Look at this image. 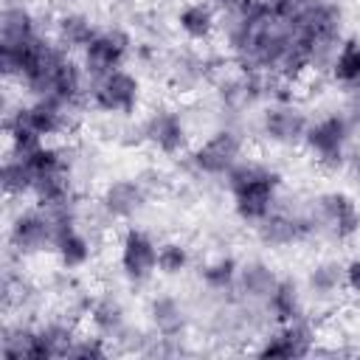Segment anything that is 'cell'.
I'll return each instance as SVG.
<instances>
[{
	"label": "cell",
	"instance_id": "cell-1",
	"mask_svg": "<svg viewBox=\"0 0 360 360\" xmlns=\"http://www.w3.org/2000/svg\"><path fill=\"white\" fill-rule=\"evenodd\" d=\"M222 183L231 197L233 217L250 228L259 225L284 194L281 172L273 163H264V160H256L248 155L228 172V177Z\"/></svg>",
	"mask_w": 360,
	"mask_h": 360
},
{
	"label": "cell",
	"instance_id": "cell-2",
	"mask_svg": "<svg viewBox=\"0 0 360 360\" xmlns=\"http://www.w3.org/2000/svg\"><path fill=\"white\" fill-rule=\"evenodd\" d=\"M292 28L309 42V73L329 76L332 59L343 37V6L338 0H298L290 14Z\"/></svg>",
	"mask_w": 360,
	"mask_h": 360
},
{
	"label": "cell",
	"instance_id": "cell-3",
	"mask_svg": "<svg viewBox=\"0 0 360 360\" xmlns=\"http://www.w3.org/2000/svg\"><path fill=\"white\" fill-rule=\"evenodd\" d=\"M45 31L39 28L37 11L25 0L3 3L0 14V73L6 82H17L31 48Z\"/></svg>",
	"mask_w": 360,
	"mask_h": 360
},
{
	"label": "cell",
	"instance_id": "cell-4",
	"mask_svg": "<svg viewBox=\"0 0 360 360\" xmlns=\"http://www.w3.org/2000/svg\"><path fill=\"white\" fill-rule=\"evenodd\" d=\"M245 132L233 124H217L186 152V169L197 180H225L228 172L245 158Z\"/></svg>",
	"mask_w": 360,
	"mask_h": 360
},
{
	"label": "cell",
	"instance_id": "cell-5",
	"mask_svg": "<svg viewBox=\"0 0 360 360\" xmlns=\"http://www.w3.org/2000/svg\"><path fill=\"white\" fill-rule=\"evenodd\" d=\"M309 228L321 242H352L360 233V205L340 188H323L309 194Z\"/></svg>",
	"mask_w": 360,
	"mask_h": 360
},
{
	"label": "cell",
	"instance_id": "cell-6",
	"mask_svg": "<svg viewBox=\"0 0 360 360\" xmlns=\"http://www.w3.org/2000/svg\"><path fill=\"white\" fill-rule=\"evenodd\" d=\"M256 242L267 250H287L312 239L309 228V197L301 194H281L276 208L253 225Z\"/></svg>",
	"mask_w": 360,
	"mask_h": 360
},
{
	"label": "cell",
	"instance_id": "cell-7",
	"mask_svg": "<svg viewBox=\"0 0 360 360\" xmlns=\"http://www.w3.org/2000/svg\"><path fill=\"white\" fill-rule=\"evenodd\" d=\"M354 141V129L349 127V121L343 118L340 110H329L321 112L309 121L307 135H304V152L309 155V160L323 169V172H343L349 149Z\"/></svg>",
	"mask_w": 360,
	"mask_h": 360
},
{
	"label": "cell",
	"instance_id": "cell-8",
	"mask_svg": "<svg viewBox=\"0 0 360 360\" xmlns=\"http://www.w3.org/2000/svg\"><path fill=\"white\" fill-rule=\"evenodd\" d=\"M309 112L301 101L281 93L264 101L256 112V132L267 146L276 149H298L304 146V135L309 127Z\"/></svg>",
	"mask_w": 360,
	"mask_h": 360
},
{
	"label": "cell",
	"instance_id": "cell-9",
	"mask_svg": "<svg viewBox=\"0 0 360 360\" xmlns=\"http://www.w3.org/2000/svg\"><path fill=\"white\" fill-rule=\"evenodd\" d=\"M143 101V79L129 70L118 68L87 84V107L101 112L104 118H132Z\"/></svg>",
	"mask_w": 360,
	"mask_h": 360
},
{
	"label": "cell",
	"instance_id": "cell-10",
	"mask_svg": "<svg viewBox=\"0 0 360 360\" xmlns=\"http://www.w3.org/2000/svg\"><path fill=\"white\" fill-rule=\"evenodd\" d=\"M53 217L45 205L31 202V205H20L6 225V245H8V256L14 259H34L42 253H53Z\"/></svg>",
	"mask_w": 360,
	"mask_h": 360
},
{
	"label": "cell",
	"instance_id": "cell-11",
	"mask_svg": "<svg viewBox=\"0 0 360 360\" xmlns=\"http://www.w3.org/2000/svg\"><path fill=\"white\" fill-rule=\"evenodd\" d=\"M141 135L143 143L163 158H186L191 149V124L186 112L166 101L146 110L141 118Z\"/></svg>",
	"mask_w": 360,
	"mask_h": 360
},
{
	"label": "cell",
	"instance_id": "cell-12",
	"mask_svg": "<svg viewBox=\"0 0 360 360\" xmlns=\"http://www.w3.org/2000/svg\"><path fill=\"white\" fill-rule=\"evenodd\" d=\"M214 62H217L214 56L197 51V45H191V42L174 45V48L163 51V56H160L163 79L177 96H188V93L202 90L205 84H211Z\"/></svg>",
	"mask_w": 360,
	"mask_h": 360
},
{
	"label": "cell",
	"instance_id": "cell-13",
	"mask_svg": "<svg viewBox=\"0 0 360 360\" xmlns=\"http://www.w3.org/2000/svg\"><path fill=\"white\" fill-rule=\"evenodd\" d=\"M132 53H135V39H132L129 28L121 25V22H110L79 53V62H82L87 79H98V76H104L110 70L124 68Z\"/></svg>",
	"mask_w": 360,
	"mask_h": 360
},
{
	"label": "cell",
	"instance_id": "cell-14",
	"mask_svg": "<svg viewBox=\"0 0 360 360\" xmlns=\"http://www.w3.org/2000/svg\"><path fill=\"white\" fill-rule=\"evenodd\" d=\"M158 239L143 228H127L118 239V270L132 284L141 287L158 273Z\"/></svg>",
	"mask_w": 360,
	"mask_h": 360
},
{
	"label": "cell",
	"instance_id": "cell-15",
	"mask_svg": "<svg viewBox=\"0 0 360 360\" xmlns=\"http://www.w3.org/2000/svg\"><path fill=\"white\" fill-rule=\"evenodd\" d=\"M318 329L312 326L309 315L287 323H273L253 349L259 357H307L315 352Z\"/></svg>",
	"mask_w": 360,
	"mask_h": 360
},
{
	"label": "cell",
	"instance_id": "cell-16",
	"mask_svg": "<svg viewBox=\"0 0 360 360\" xmlns=\"http://www.w3.org/2000/svg\"><path fill=\"white\" fill-rule=\"evenodd\" d=\"M149 200H152V194L141 183L138 174L135 177H112L98 191V202L112 217V222H132V219H138L146 211Z\"/></svg>",
	"mask_w": 360,
	"mask_h": 360
},
{
	"label": "cell",
	"instance_id": "cell-17",
	"mask_svg": "<svg viewBox=\"0 0 360 360\" xmlns=\"http://www.w3.org/2000/svg\"><path fill=\"white\" fill-rule=\"evenodd\" d=\"M146 323L158 338L180 340L188 335L191 326V309L188 304L174 292H155L146 301Z\"/></svg>",
	"mask_w": 360,
	"mask_h": 360
},
{
	"label": "cell",
	"instance_id": "cell-18",
	"mask_svg": "<svg viewBox=\"0 0 360 360\" xmlns=\"http://www.w3.org/2000/svg\"><path fill=\"white\" fill-rule=\"evenodd\" d=\"M76 321L62 315H51L45 321L34 323V338H31V352L28 360H51V357H68V349L76 338Z\"/></svg>",
	"mask_w": 360,
	"mask_h": 360
},
{
	"label": "cell",
	"instance_id": "cell-19",
	"mask_svg": "<svg viewBox=\"0 0 360 360\" xmlns=\"http://www.w3.org/2000/svg\"><path fill=\"white\" fill-rule=\"evenodd\" d=\"M174 31L191 42V45H202L208 39L217 37V28H219V11L211 0H183L177 8H174Z\"/></svg>",
	"mask_w": 360,
	"mask_h": 360
},
{
	"label": "cell",
	"instance_id": "cell-20",
	"mask_svg": "<svg viewBox=\"0 0 360 360\" xmlns=\"http://www.w3.org/2000/svg\"><path fill=\"white\" fill-rule=\"evenodd\" d=\"M304 290L312 304H332L346 290V262L323 256L307 267Z\"/></svg>",
	"mask_w": 360,
	"mask_h": 360
},
{
	"label": "cell",
	"instance_id": "cell-21",
	"mask_svg": "<svg viewBox=\"0 0 360 360\" xmlns=\"http://www.w3.org/2000/svg\"><path fill=\"white\" fill-rule=\"evenodd\" d=\"M270 323H287V321H298L307 315L309 298L304 290V281L295 276H281L278 284L273 287V292L267 295V301L262 304Z\"/></svg>",
	"mask_w": 360,
	"mask_h": 360
},
{
	"label": "cell",
	"instance_id": "cell-22",
	"mask_svg": "<svg viewBox=\"0 0 360 360\" xmlns=\"http://www.w3.org/2000/svg\"><path fill=\"white\" fill-rule=\"evenodd\" d=\"M278 270L276 264H270L267 259H245L239 262V276H236V287H233V295L239 301H248V304H264L267 295L273 292V287L278 284Z\"/></svg>",
	"mask_w": 360,
	"mask_h": 360
},
{
	"label": "cell",
	"instance_id": "cell-23",
	"mask_svg": "<svg viewBox=\"0 0 360 360\" xmlns=\"http://www.w3.org/2000/svg\"><path fill=\"white\" fill-rule=\"evenodd\" d=\"M98 22L93 14L87 11H79V8H70V11H62L53 17V28H51V37L68 51V53H82L93 37L98 34Z\"/></svg>",
	"mask_w": 360,
	"mask_h": 360
},
{
	"label": "cell",
	"instance_id": "cell-24",
	"mask_svg": "<svg viewBox=\"0 0 360 360\" xmlns=\"http://www.w3.org/2000/svg\"><path fill=\"white\" fill-rule=\"evenodd\" d=\"M87 323L93 332H98L101 338H107L110 343L129 326V312L127 304L121 301L118 292L107 290V292H96L93 304L87 309Z\"/></svg>",
	"mask_w": 360,
	"mask_h": 360
},
{
	"label": "cell",
	"instance_id": "cell-25",
	"mask_svg": "<svg viewBox=\"0 0 360 360\" xmlns=\"http://www.w3.org/2000/svg\"><path fill=\"white\" fill-rule=\"evenodd\" d=\"M236 276H239V259L231 256V253H214V256H208V259L197 267L200 287H202L205 295H211V298L233 295Z\"/></svg>",
	"mask_w": 360,
	"mask_h": 360
},
{
	"label": "cell",
	"instance_id": "cell-26",
	"mask_svg": "<svg viewBox=\"0 0 360 360\" xmlns=\"http://www.w3.org/2000/svg\"><path fill=\"white\" fill-rule=\"evenodd\" d=\"M329 79L340 90L360 87V37H346L340 42L332 59V68H329Z\"/></svg>",
	"mask_w": 360,
	"mask_h": 360
},
{
	"label": "cell",
	"instance_id": "cell-27",
	"mask_svg": "<svg viewBox=\"0 0 360 360\" xmlns=\"http://www.w3.org/2000/svg\"><path fill=\"white\" fill-rule=\"evenodd\" d=\"M0 186H3V197L8 202L31 197V172H28V163L20 155L8 152V149H6V158H3Z\"/></svg>",
	"mask_w": 360,
	"mask_h": 360
},
{
	"label": "cell",
	"instance_id": "cell-28",
	"mask_svg": "<svg viewBox=\"0 0 360 360\" xmlns=\"http://www.w3.org/2000/svg\"><path fill=\"white\" fill-rule=\"evenodd\" d=\"M191 262H194L191 248L183 239H163L158 245V273L160 276H166V278L183 276L191 267Z\"/></svg>",
	"mask_w": 360,
	"mask_h": 360
},
{
	"label": "cell",
	"instance_id": "cell-29",
	"mask_svg": "<svg viewBox=\"0 0 360 360\" xmlns=\"http://www.w3.org/2000/svg\"><path fill=\"white\" fill-rule=\"evenodd\" d=\"M112 352V343L107 338H101L98 332L87 329V332H76L70 349H68V357L73 360H101Z\"/></svg>",
	"mask_w": 360,
	"mask_h": 360
},
{
	"label": "cell",
	"instance_id": "cell-30",
	"mask_svg": "<svg viewBox=\"0 0 360 360\" xmlns=\"http://www.w3.org/2000/svg\"><path fill=\"white\" fill-rule=\"evenodd\" d=\"M343 118L349 121V127L354 129V135H360V87H352V90H343V98H340V107Z\"/></svg>",
	"mask_w": 360,
	"mask_h": 360
},
{
	"label": "cell",
	"instance_id": "cell-31",
	"mask_svg": "<svg viewBox=\"0 0 360 360\" xmlns=\"http://www.w3.org/2000/svg\"><path fill=\"white\" fill-rule=\"evenodd\" d=\"M253 6L270 17H290L292 8L298 6V0H253Z\"/></svg>",
	"mask_w": 360,
	"mask_h": 360
},
{
	"label": "cell",
	"instance_id": "cell-32",
	"mask_svg": "<svg viewBox=\"0 0 360 360\" xmlns=\"http://www.w3.org/2000/svg\"><path fill=\"white\" fill-rule=\"evenodd\" d=\"M343 172L352 177V183L360 186V135H354V141H352V149H349V158H346Z\"/></svg>",
	"mask_w": 360,
	"mask_h": 360
},
{
	"label": "cell",
	"instance_id": "cell-33",
	"mask_svg": "<svg viewBox=\"0 0 360 360\" xmlns=\"http://www.w3.org/2000/svg\"><path fill=\"white\" fill-rule=\"evenodd\" d=\"M346 290L360 298V256H352L346 262Z\"/></svg>",
	"mask_w": 360,
	"mask_h": 360
},
{
	"label": "cell",
	"instance_id": "cell-34",
	"mask_svg": "<svg viewBox=\"0 0 360 360\" xmlns=\"http://www.w3.org/2000/svg\"><path fill=\"white\" fill-rule=\"evenodd\" d=\"M217 6L219 14H228V11H242V8H250L253 0H211Z\"/></svg>",
	"mask_w": 360,
	"mask_h": 360
},
{
	"label": "cell",
	"instance_id": "cell-35",
	"mask_svg": "<svg viewBox=\"0 0 360 360\" xmlns=\"http://www.w3.org/2000/svg\"><path fill=\"white\" fill-rule=\"evenodd\" d=\"M3 3H11V0H3Z\"/></svg>",
	"mask_w": 360,
	"mask_h": 360
}]
</instances>
